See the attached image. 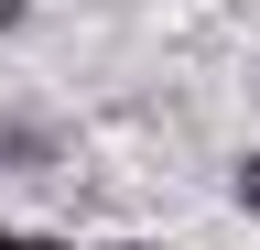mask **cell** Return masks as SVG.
Masks as SVG:
<instances>
[{
  "label": "cell",
  "instance_id": "obj_3",
  "mask_svg": "<svg viewBox=\"0 0 260 250\" xmlns=\"http://www.w3.org/2000/svg\"><path fill=\"white\" fill-rule=\"evenodd\" d=\"M22 22H32V0H0V33H22Z\"/></svg>",
  "mask_w": 260,
  "mask_h": 250
},
{
  "label": "cell",
  "instance_id": "obj_4",
  "mask_svg": "<svg viewBox=\"0 0 260 250\" xmlns=\"http://www.w3.org/2000/svg\"><path fill=\"white\" fill-rule=\"evenodd\" d=\"M0 239H11V229H0Z\"/></svg>",
  "mask_w": 260,
  "mask_h": 250
},
{
  "label": "cell",
  "instance_id": "obj_2",
  "mask_svg": "<svg viewBox=\"0 0 260 250\" xmlns=\"http://www.w3.org/2000/svg\"><path fill=\"white\" fill-rule=\"evenodd\" d=\"M228 196H239V217H260V152H239V174H228Z\"/></svg>",
  "mask_w": 260,
  "mask_h": 250
},
{
  "label": "cell",
  "instance_id": "obj_1",
  "mask_svg": "<svg viewBox=\"0 0 260 250\" xmlns=\"http://www.w3.org/2000/svg\"><path fill=\"white\" fill-rule=\"evenodd\" d=\"M0 174H11V185H54V174H65V142H54V120H32V109H0Z\"/></svg>",
  "mask_w": 260,
  "mask_h": 250
}]
</instances>
